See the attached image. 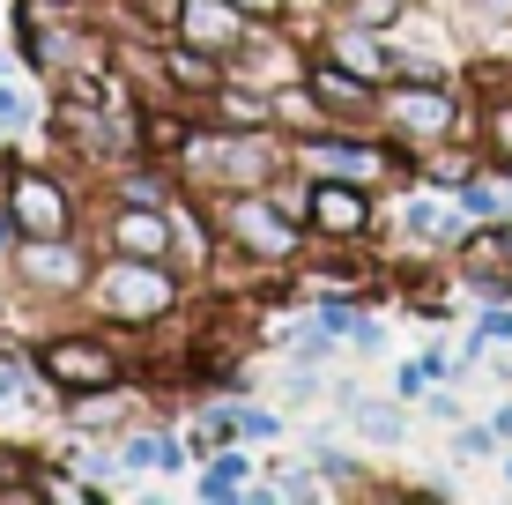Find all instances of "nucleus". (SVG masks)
Instances as JSON below:
<instances>
[{"label": "nucleus", "instance_id": "1", "mask_svg": "<svg viewBox=\"0 0 512 505\" xmlns=\"http://www.w3.org/2000/svg\"><path fill=\"white\" fill-rule=\"evenodd\" d=\"M82 305L119 335H149L186 305V268L179 260H134V253H97V275L82 290Z\"/></svg>", "mask_w": 512, "mask_h": 505}, {"label": "nucleus", "instance_id": "2", "mask_svg": "<svg viewBox=\"0 0 512 505\" xmlns=\"http://www.w3.org/2000/svg\"><path fill=\"white\" fill-rule=\"evenodd\" d=\"M208 216H216V238L231 253H245L253 268H297L312 253V231L305 216L275 201V186H238V194H201Z\"/></svg>", "mask_w": 512, "mask_h": 505}, {"label": "nucleus", "instance_id": "3", "mask_svg": "<svg viewBox=\"0 0 512 505\" xmlns=\"http://www.w3.org/2000/svg\"><path fill=\"white\" fill-rule=\"evenodd\" d=\"M379 127L394 134L409 156H431V149H446V142L468 134V104H461L453 82H438V75H394L379 90Z\"/></svg>", "mask_w": 512, "mask_h": 505}, {"label": "nucleus", "instance_id": "4", "mask_svg": "<svg viewBox=\"0 0 512 505\" xmlns=\"http://www.w3.org/2000/svg\"><path fill=\"white\" fill-rule=\"evenodd\" d=\"M290 171H305V179H349V186H386L409 171V149L394 142V134L372 127H327V134H297L290 142Z\"/></svg>", "mask_w": 512, "mask_h": 505}, {"label": "nucleus", "instance_id": "5", "mask_svg": "<svg viewBox=\"0 0 512 505\" xmlns=\"http://www.w3.org/2000/svg\"><path fill=\"white\" fill-rule=\"evenodd\" d=\"M30 379H38L45 394H90V387H119L127 379V350H112V335H97V327H52V335L30 342Z\"/></svg>", "mask_w": 512, "mask_h": 505}, {"label": "nucleus", "instance_id": "6", "mask_svg": "<svg viewBox=\"0 0 512 505\" xmlns=\"http://www.w3.org/2000/svg\"><path fill=\"white\" fill-rule=\"evenodd\" d=\"M8 275H15V290H23L30 305H82V290H90V275H97V253L82 246V231H67V238H15Z\"/></svg>", "mask_w": 512, "mask_h": 505}, {"label": "nucleus", "instance_id": "7", "mask_svg": "<svg viewBox=\"0 0 512 505\" xmlns=\"http://www.w3.org/2000/svg\"><path fill=\"white\" fill-rule=\"evenodd\" d=\"M0 201H8V216H15V231H23V238H67V231H82L75 186H67L60 171H45V164H8V171H0Z\"/></svg>", "mask_w": 512, "mask_h": 505}, {"label": "nucleus", "instance_id": "8", "mask_svg": "<svg viewBox=\"0 0 512 505\" xmlns=\"http://www.w3.org/2000/svg\"><path fill=\"white\" fill-rule=\"evenodd\" d=\"M305 231H312V246H372V231H379L372 186L312 179V194H305Z\"/></svg>", "mask_w": 512, "mask_h": 505}, {"label": "nucleus", "instance_id": "9", "mask_svg": "<svg viewBox=\"0 0 512 505\" xmlns=\"http://www.w3.org/2000/svg\"><path fill=\"white\" fill-rule=\"evenodd\" d=\"M97 238L104 253H134V260H171V208H149V201H104L97 216Z\"/></svg>", "mask_w": 512, "mask_h": 505}, {"label": "nucleus", "instance_id": "10", "mask_svg": "<svg viewBox=\"0 0 512 505\" xmlns=\"http://www.w3.org/2000/svg\"><path fill=\"white\" fill-rule=\"evenodd\" d=\"M245 30H253V15H245L238 0H171V38L216 52L223 67H231V52H238Z\"/></svg>", "mask_w": 512, "mask_h": 505}, {"label": "nucleus", "instance_id": "11", "mask_svg": "<svg viewBox=\"0 0 512 505\" xmlns=\"http://www.w3.org/2000/svg\"><path fill=\"white\" fill-rule=\"evenodd\" d=\"M305 82L320 90V104L334 112V127H379V82L349 75V67L327 60V52H312V60H305Z\"/></svg>", "mask_w": 512, "mask_h": 505}, {"label": "nucleus", "instance_id": "12", "mask_svg": "<svg viewBox=\"0 0 512 505\" xmlns=\"http://www.w3.org/2000/svg\"><path fill=\"white\" fill-rule=\"evenodd\" d=\"M386 38H394L401 75H438V82H453V23H438V15H423L416 0H409V15H401Z\"/></svg>", "mask_w": 512, "mask_h": 505}, {"label": "nucleus", "instance_id": "13", "mask_svg": "<svg viewBox=\"0 0 512 505\" xmlns=\"http://www.w3.org/2000/svg\"><path fill=\"white\" fill-rule=\"evenodd\" d=\"M327 60H342L349 75H364V82H394L401 75V60H394V38L386 30H364V23H342V15H327V38H320Z\"/></svg>", "mask_w": 512, "mask_h": 505}, {"label": "nucleus", "instance_id": "14", "mask_svg": "<svg viewBox=\"0 0 512 505\" xmlns=\"http://www.w3.org/2000/svg\"><path fill=\"white\" fill-rule=\"evenodd\" d=\"M401 238H409L416 253H453L468 238V216H461V208H446V201H438V186H431V194L401 201Z\"/></svg>", "mask_w": 512, "mask_h": 505}, {"label": "nucleus", "instance_id": "15", "mask_svg": "<svg viewBox=\"0 0 512 505\" xmlns=\"http://www.w3.org/2000/svg\"><path fill=\"white\" fill-rule=\"evenodd\" d=\"M134 409H149L141 394H127V379L119 387H90V394H67V431H82V439H97V431H127Z\"/></svg>", "mask_w": 512, "mask_h": 505}, {"label": "nucleus", "instance_id": "16", "mask_svg": "<svg viewBox=\"0 0 512 505\" xmlns=\"http://www.w3.org/2000/svg\"><path fill=\"white\" fill-rule=\"evenodd\" d=\"M268 104H275V127H282V142H297V134H327V127H334V112L320 104V90H312L305 75L275 82V90H268Z\"/></svg>", "mask_w": 512, "mask_h": 505}, {"label": "nucleus", "instance_id": "17", "mask_svg": "<svg viewBox=\"0 0 512 505\" xmlns=\"http://www.w3.org/2000/svg\"><path fill=\"white\" fill-rule=\"evenodd\" d=\"M253 454H245V439H231V446H216V454L201 461V476H193V498H208V505H231V498H245V483H253Z\"/></svg>", "mask_w": 512, "mask_h": 505}, {"label": "nucleus", "instance_id": "18", "mask_svg": "<svg viewBox=\"0 0 512 505\" xmlns=\"http://www.w3.org/2000/svg\"><path fill=\"white\" fill-rule=\"evenodd\" d=\"M119 468L171 476V468H186V439H179V431H127V439H119Z\"/></svg>", "mask_w": 512, "mask_h": 505}, {"label": "nucleus", "instance_id": "19", "mask_svg": "<svg viewBox=\"0 0 512 505\" xmlns=\"http://www.w3.org/2000/svg\"><path fill=\"white\" fill-rule=\"evenodd\" d=\"M475 156H483V171H498V179H512V97H490L483 119H475Z\"/></svg>", "mask_w": 512, "mask_h": 505}, {"label": "nucleus", "instance_id": "20", "mask_svg": "<svg viewBox=\"0 0 512 505\" xmlns=\"http://www.w3.org/2000/svg\"><path fill=\"white\" fill-rule=\"evenodd\" d=\"M349 424H357L372 446H401V439H409V416H401V394H394V402H379V394H357V402H349Z\"/></svg>", "mask_w": 512, "mask_h": 505}, {"label": "nucleus", "instance_id": "21", "mask_svg": "<svg viewBox=\"0 0 512 505\" xmlns=\"http://www.w3.org/2000/svg\"><path fill=\"white\" fill-rule=\"evenodd\" d=\"M38 498H45V505H104V483H90V476H67V468L38 461Z\"/></svg>", "mask_w": 512, "mask_h": 505}, {"label": "nucleus", "instance_id": "22", "mask_svg": "<svg viewBox=\"0 0 512 505\" xmlns=\"http://www.w3.org/2000/svg\"><path fill=\"white\" fill-rule=\"evenodd\" d=\"M30 127H38V97L15 75H0V142H8V134H30Z\"/></svg>", "mask_w": 512, "mask_h": 505}, {"label": "nucleus", "instance_id": "23", "mask_svg": "<svg viewBox=\"0 0 512 505\" xmlns=\"http://www.w3.org/2000/svg\"><path fill=\"white\" fill-rule=\"evenodd\" d=\"M327 15H342V23H364V30H394L401 15H409V0H327Z\"/></svg>", "mask_w": 512, "mask_h": 505}, {"label": "nucleus", "instance_id": "24", "mask_svg": "<svg viewBox=\"0 0 512 505\" xmlns=\"http://www.w3.org/2000/svg\"><path fill=\"white\" fill-rule=\"evenodd\" d=\"M461 15H468L475 38H505L512 45V0H461Z\"/></svg>", "mask_w": 512, "mask_h": 505}, {"label": "nucleus", "instance_id": "25", "mask_svg": "<svg viewBox=\"0 0 512 505\" xmlns=\"http://www.w3.org/2000/svg\"><path fill=\"white\" fill-rule=\"evenodd\" d=\"M505 179H483V171H475V179H461V216H475V223H490V216H505V194H498Z\"/></svg>", "mask_w": 512, "mask_h": 505}, {"label": "nucleus", "instance_id": "26", "mask_svg": "<svg viewBox=\"0 0 512 505\" xmlns=\"http://www.w3.org/2000/svg\"><path fill=\"white\" fill-rule=\"evenodd\" d=\"M312 476L327 483V491H349V483H357V454H342V446H312Z\"/></svg>", "mask_w": 512, "mask_h": 505}, {"label": "nucleus", "instance_id": "27", "mask_svg": "<svg viewBox=\"0 0 512 505\" xmlns=\"http://www.w3.org/2000/svg\"><path fill=\"white\" fill-rule=\"evenodd\" d=\"M238 439H245V446H275V439H282V416L260 409V402H238Z\"/></svg>", "mask_w": 512, "mask_h": 505}, {"label": "nucleus", "instance_id": "28", "mask_svg": "<svg viewBox=\"0 0 512 505\" xmlns=\"http://www.w3.org/2000/svg\"><path fill=\"white\" fill-rule=\"evenodd\" d=\"M453 454H461V461H483V454H498V431H490V424H468V431H453Z\"/></svg>", "mask_w": 512, "mask_h": 505}, {"label": "nucleus", "instance_id": "29", "mask_svg": "<svg viewBox=\"0 0 512 505\" xmlns=\"http://www.w3.org/2000/svg\"><path fill=\"white\" fill-rule=\"evenodd\" d=\"M394 394H401V402H423V394H431V372H423V364H401V372H394Z\"/></svg>", "mask_w": 512, "mask_h": 505}, {"label": "nucleus", "instance_id": "30", "mask_svg": "<svg viewBox=\"0 0 512 505\" xmlns=\"http://www.w3.org/2000/svg\"><path fill=\"white\" fill-rule=\"evenodd\" d=\"M475 335H483V342H512V312H505V305H483V320H475Z\"/></svg>", "mask_w": 512, "mask_h": 505}, {"label": "nucleus", "instance_id": "31", "mask_svg": "<svg viewBox=\"0 0 512 505\" xmlns=\"http://www.w3.org/2000/svg\"><path fill=\"white\" fill-rule=\"evenodd\" d=\"M238 8L253 15V23H290V8H297V0H238Z\"/></svg>", "mask_w": 512, "mask_h": 505}, {"label": "nucleus", "instance_id": "32", "mask_svg": "<svg viewBox=\"0 0 512 505\" xmlns=\"http://www.w3.org/2000/svg\"><path fill=\"white\" fill-rule=\"evenodd\" d=\"M15 238H23V231H15V216H8V201H0V268H8V260H15Z\"/></svg>", "mask_w": 512, "mask_h": 505}, {"label": "nucleus", "instance_id": "33", "mask_svg": "<svg viewBox=\"0 0 512 505\" xmlns=\"http://www.w3.org/2000/svg\"><path fill=\"white\" fill-rule=\"evenodd\" d=\"M423 409H431V416H438V424H453V416H461V402H453V394H446V387H438V394H423Z\"/></svg>", "mask_w": 512, "mask_h": 505}, {"label": "nucleus", "instance_id": "34", "mask_svg": "<svg viewBox=\"0 0 512 505\" xmlns=\"http://www.w3.org/2000/svg\"><path fill=\"white\" fill-rule=\"evenodd\" d=\"M498 238H505V253H512V216H498Z\"/></svg>", "mask_w": 512, "mask_h": 505}, {"label": "nucleus", "instance_id": "35", "mask_svg": "<svg viewBox=\"0 0 512 505\" xmlns=\"http://www.w3.org/2000/svg\"><path fill=\"white\" fill-rule=\"evenodd\" d=\"M505 483H512V454H505Z\"/></svg>", "mask_w": 512, "mask_h": 505}, {"label": "nucleus", "instance_id": "36", "mask_svg": "<svg viewBox=\"0 0 512 505\" xmlns=\"http://www.w3.org/2000/svg\"><path fill=\"white\" fill-rule=\"evenodd\" d=\"M0 75H8V52H0Z\"/></svg>", "mask_w": 512, "mask_h": 505}, {"label": "nucleus", "instance_id": "37", "mask_svg": "<svg viewBox=\"0 0 512 505\" xmlns=\"http://www.w3.org/2000/svg\"><path fill=\"white\" fill-rule=\"evenodd\" d=\"M505 60H512V45H505Z\"/></svg>", "mask_w": 512, "mask_h": 505}]
</instances>
